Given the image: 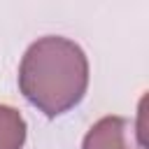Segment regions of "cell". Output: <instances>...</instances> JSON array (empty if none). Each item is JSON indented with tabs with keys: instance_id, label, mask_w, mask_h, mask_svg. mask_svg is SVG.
<instances>
[{
	"instance_id": "obj_3",
	"label": "cell",
	"mask_w": 149,
	"mask_h": 149,
	"mask_svg": "<svg viewBox=\"0 0 149 149\" xmlns=\"http://www.w3.org/2000/svg\"><path fill=\"white\" fill-rule=\"evenodd\" d=\"M26 140L23 116L7 105H0V149H21Z\"/></svg>"
},
{
	"instance_id": "obj_1",
	"label": "cell",
	"mask_w": 149,
	"mask_h": 149,
	"mask_svg": "<svg viewBox=\"0 0 149 149\" xmlns=\"http://www.w3.org/2000/svg\"><path fill=\"white\" fill-rule=\"evenodd\" d=\"M88 86V61L79 44L68 37L47 35L28 47L19 65L23 98L56 119L81 102Z\"/></svg>"
},
{
	"instance_id": "obj_2",
	"label": "cell",
	"mask_w": 149,
	"mask_h": 149,
	"mask_svg": "<svg viewBox=\"0 0 149 149\" xmlns=\"http://www.w3.org/2000/svg\"><path fill=\"white\" fill-rule=\"evenodd\" d=\"M81 149H144V142L142 133L133 130L128 119L105 116L86 133Z\"/></svg>"
}]
</instances>
